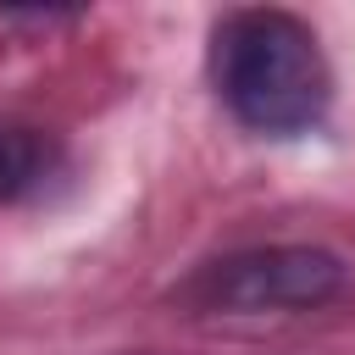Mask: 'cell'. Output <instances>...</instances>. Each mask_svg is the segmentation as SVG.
<instances>
[{"instance_id": "obj_1", "label": "cell", "mask_w": 355, "mask_h": 355, "mask_svg": "<svg viewBox=\"0 0 355 355\" xmlns=\"http://www.w3.org/2000/svg\"><path fill=\"white\" fill-rule=\"evenodd\" d=\"M216 83L233 116L255 133L288 139L322 122L333 72L316 33L288 11H239L216 33Z\"/></svg>"}, {"instance_id": "obj_2", "label": "cell", "mask_w": 355, "mask_h": 355, "mask_svg": "<svg viewBox=\"0 0 355 355\" xmlns=\"http://www.w3.org/2000/svg\"><path fill=\"white\" fill-rule=\"evenodd\" d=\"M344 283V261L311 244H272V250H244L216 261L200 283L194 300L211 311H311L322 300H333Z\"/></svg>"}]
</instances>
